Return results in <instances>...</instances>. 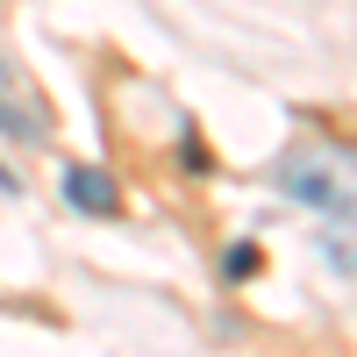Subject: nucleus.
Listing matches in <instances>:
<instances>
[{
  "label": "nucleus",
  "instance_id": "1",
  "mask_svg": "<svg viewBox=\"0 0 357 357\" xmlns=\"http://www.w3.org/2000/svg\"><path fill=\"white\" fill-rule=\"evenodd\" d=\"M279 193L321 215H357V151L350 143H301L279 158Z\"/></svg>",
  "mask_w": 357,
  "mask_h": 357
},
{
  "label": "nucleus",
  "instance_id": "2",
  "mask_svg": "<svg viewBox=\"0 0 357 357\" xmlns=\"http://www.w3.org/2000/svg\"><path fill=\"white\" fill-rule=\"evenodd\" d=\"M0 129H8L15 143H43L50 136V107L22 86V72L8 65V57H0Z\"/></svg>",
  "mask_w": 357,
  "mask_h": 357
},
{
  "label": "nucleus",
  "instance_id": "3",
  "mask_svg": "<svg viewBox=\"0 0 357 357\" xmlns=\"http://www.w3.org/2000/svg\"><path fill=\"white\" fill-rule=\"evenodd\" d=\"M65 200L79 207V215H122V193H114V178L100 165H72L65 172Z\"/></svg>",
  "mask_w": 357,
  "mask_h": 357
},
{
  "label": "nucleus",
  "instance_id": "4",
  "mask_svg": "<svg viewBox=\"0 0 357 357\" xmlns=\"http://www.w3.org/2000/svg\"><path fill=\"white\" fill-rule=\"evenodd\" d=\"M321 257H329L343 279H357V215H336V229L321 236Z\"/></svg>",
  "mask_w": 357,
  "mask_h": 357
},
{
  "label": "nucleus",
  "instance_id": "5",
  "mask_svg": "<svg viewBox=\"0 0 357 357\" xmlns=\"http://www.w3.org/2000/svg\"><path fill=\"white\" fill-rule=\"evenodd\" d=\"M222 272H229V279H250V272H257V250H250V243H236V250L222 257Z\"/></svg>",
  "mask_w": 357,
  "mask_h": 357
},
{
  "label": "nucleus",
  "instance_id": "6",
  "mask_svg": "<svg viewBox=\"0 0 357 357\" xmlns=\"http://www.w3.org/2000/svg\"><path fill=\"white\" fill-rule=\"evenodd\" d=\"M0 193H22V178H15V172H8V165H0Z\"/></svg>",
  "mask_w": 357,
  "mask_h": 357
}]
</instances>
